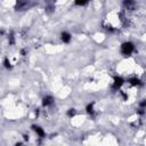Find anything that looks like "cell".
<instances>
[{"mask_svg":"<svg viewBox=\"0 0 146 146\" xmlns=\"http://www.w3.org/2000/svg\"><path fill=\"white\" fill-rule=\"evenodd\" d=\"M135 50V44L130 41H125L121 44V54L123 56H130Z\"/></svg>","mask_w":146,"mask_h":146,"instance_id":"1","label":"cell"},{"mask_svg":"<svg viewBox=\"0 0 146 146\" xmlns=\"http://www.w3.org/2000/svg\"><path fill=\"white\" fill-rule=\"evenodd\" d=\"M123 83H124V80H123V78H122V76H114L112 87H113V89H114V90H119V89L123 86Z\"/></svg>","mask_w":146,"mask_h":146,"instance_id":"2","label":"cell"},{"mask_svg":"<svg viewBox=\"0 0 146 146\" xmlns=\"http://www.w3.org/2000/svg\"><path fill=\"white\" fill-rule=\"evenodd\" d=\"M52 104H54V98H52V96H44V97L42 98V106L47 107V106H50V105H52Z\"/></svg>","mask_w":146,"mask_h":146,"instance_id":"3","label":"cell"},{"mask_svg":"<svg viewBox=\"0 0 146 146\" xmlns=\"http://www.w3.org/2000/svg\"><path fill=\"white\" fill-rule=\"evenodd\" d=\"M32 129H33V131H34L39 137H44V136H46V132H44V130H43L41 127H39V125H36V124H33V125H32Z\"/></svg>","mask_w":146,"mask_h":146,"instance_id":"4","label":"cell"},{"mask_svg":"<svg viewBox=\"0 0 146 146\" xmlns=\"http://www.w3.org/2000/svg\"><path fill=\"white\" fill-rule=\"evenodd\" d=\"M27 3H29V0H17V1H16V6H15V8H16L17 10H22L23 8L26 7Z\"/></svg>","mask_w":146,"mask_h":146,"instance_id":"5","label":"cell"},{"mask_svg":"<svg viewBox=\"0 0 146 146\" xmlns=\"http://www.w3.org/2000/svg\"><path fill=\"white\" fill-rule=\"evenodd\" d=\"M60 39H62V41L64 43H68L71 41V39H72V35L68 32H62L60 33Z\"/></svg>","mask_w":146,"mask_h":146,"instance_id":"6","label":"cell"},{"mask_svg":"<svg viewBox=\"0 0 146 146\" xmlns=\"http://www.w3.org/2000/svg\"><path fill=\"white\" fill-rule=\"evenodd\" d=\"M128 82H129L131 86H133V87H139V86L143 84V82H141L140 79H138V78H130V79L128 80Z\"/></svg>","mask_w":146,"mask_h":146,"instance_id":"7","label":"cell"},{"mask_svg":"<svg viewBox=\"0 0 146 146\" xmlns=\"http://www.w3.org/2000/svg\"><path fill=\"white\" fill-rule=\"evenodd\" d=\"M86 110H87V113L88 114H94V103H90V104H88L87 105V107H86Z\"/></svg>","mask_w":146,"mask_h":146,"instance_id":"8","label":"cell"},{"mask_svg":"<svg viewBox=\"0 0 146 146\" xmlns=\"http://www.w3.org/2000/svg\"><path fill=\"white\" fill-rule=\"evenodd\" d=\"M89 2V0H74V3L76 6H86Z\"/></svg>","mask_w":146,"mask_h":146,"instance_id":"9","label":"cell"},{"mask_svg":"<svg viewBox=\"0 0 146 146\" xmlns=\"http://www.w3.org/2000/svg\"><path fill=\"white\" fill-rule=\"evenodd\" d=\"M75 114H76V111H75V108H70V110L67 111V115H68L70 117H73Z\"/></svg>","mask_w":146,"mask_h":146,"instance_id":"10","label":"cell"},{"mask_svg":"<svg viewBox=\"0 0 146 146\" xmlns=\"http://www.w3.org/2000/svg\"><path fill=\"white\" fill-rule=\"evenodd\" d=\"M133 2H135V0H123V3H124V6L125 7H131L132 5H133Z\"/></svg>","mask_w":146,"mask_h":146,"instance_id":"11","label":"cell"},{"mask_svg":"<svg viewBox=\"0 0 146 146\" xmlns=\"http://www.w3.org/2000/svg\"><path fill=\"white\" fill-rule=\"evenodd\" d=\"M3 65H5V67H6V68H10V67H11L10 62H9V59H8V58H6V59L3 60Z\"/></svg>","mask_w":146,"mask_h":146,"instance_id":"12","label":"cell"},{"mask_svg":"<svg viewBox=\"0 0 146 146\" xmlns=\"http://www.w3.org/2000/svg\"><path fill=\"white\" fill-rule=\"evenodd\" d=\"M139 106L140 108H146V99H143V102L139 103Z\"/></svg>","mask_w":146,"mask_h":146,"instance_id":"13","label":"cell"}]
</instances>
